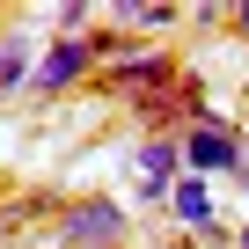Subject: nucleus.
<instances>
[{
	"mask_svg": "<svg viewBox=\"0 0 249 249\" xmlns=\"http://www.w3.org/2000/svg\"><path fill=\"white\" fill-rule=\"evenodd\" d=\"M110 242H124V213L110 198H88L66 213V249H110Z\"/></svg>",
	"mask_w": 249,
	"mask_h": 249,
	"instance_id": "1",
	"label": "nucleus"
},
{
	"mask_svg": "<svg viewBox=\"0 0 249 249\" xmlns=\"http://www.w3.org/2000/svg\"><path fill=\"white\" fill-rule=\"evenodd\" d=\"M176 169H183V147H176V140H147V147H140V183H147V198L176 191Z\"/></svg>",
	"mask_w": 249,
	"mask_h": 249,
	"instance_id": "4",
	"label": "nucleus"
},
{
	"mask_svg": "<svg viewBox=\"0 0 249 249\" xmlns=\"http://www.w3.org/2000/svg\"><path fill=\"white\" fill-rule=\"evenodd\" d=\"M242 249H249V227H242Z\"/></svg>",
	"mask_w": 249,
	"mask_h": 249,
	"instance_id": "9",
	"label": "nucleus"
},
{
	"mask_svg": "<svg viewBox=\"0 0 249 249\" xmlns=\"http://www.w3.org/2000/svg\"><path fill=\"white\" fill-rule=\"evenodd\" d=\"M242 30H249V8H242Z\"/></svg>",
	"mask_w": 249,
	"mask_h": 249,
	"instance_id": "8",
	"label": "nucleus"
},
{
	"mask_svg": "<svg viewBox=\"0 0 249 249\" xmlns=\"http://www.w3.org/2000/svg\"><path fill=\"white\" fill-rule=\"evenodd\" d=\"M88 59H95V44H88V37H59V44L44 52V66H37V88H66Z\"/></svg>",
	"mask_w": 249,
	"mask_h": 249,
	"instance_id": "3",
	"label": "nucleus"
},
{
	"mask_svg": "<svg viewBox=\"0 0 249 249\" xmlns=\"http://www.w3.org/2000/svg\"><path fill=\"white\" fill-rule=\"evenodd\" d=\"M169 205H176V220H183L191 234H213V227H220V220H213V191H205L198 176H183V183L169 191Z\"/></svg>",
	"mask_w": 249,
	"mask_h": 249,
	"instance_id": "5",
	"label": "nucleus"
},
{
	"mask_svg": "<svg viewBox=\"0 0 249 249\" xmlns=\"http://www.w3.org/2000/svg\"><path fill=\"white\" fill-rule=\"evenodd\" d=\"M22 73H30V44H22V37H15V44H8V52H0V88H15V81H22Z\"/></svg>",
	"mask_w": 249,
	"mask_h": 249,
	"instance_id": "7",
	"label": "nucleus"
},
{
	"mask_svg": "<svg viewBox=\"0 0 249 249\" xmlns=\"http://www.w3.org/2000/svg\"><path fill=\"white\" fill-rule=\"evenodd\" d=\"M117 81H124V88H154V81H169V59H124Z\"/></svg>",
	"mask_w": 249,
	"mask_h": 249,
	"instance_id": "6",
	"label": "nucleus"
},
{
	"mask_svg": "<svg viewBox=\"0 0 249 249\" xmlns=\"http://www.w3.org/2000/svg\"><path fill=\"white\" fill-rule=\"evenodd\" d=\"M183 169H191V176H227V169H242V140L191 124V132H183Z\"/></svg>",
	"mask_w": 249,
	"mask_h": 249,
	"instance_id": "2",
	"label": "nucleus"
}]
</instances>
